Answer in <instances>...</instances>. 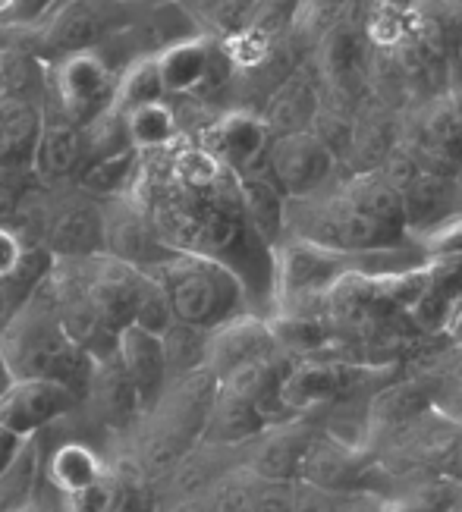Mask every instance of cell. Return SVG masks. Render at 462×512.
<instances>
[{
  "label": "cell",
  "instance_id": "cell-1",
  "mask_svg": "<svg viewBox=\"0 0 462 512\" xmlns=\"http://www.w3.org/2000/svg\"><path fill=\"white\" fill-rule=\"evenodd\" d=\"M283 236L349 255L393 252L409 236L400 189L374 167L308 198H286Z\"/></svg>",
  "mask_w": 462,
  "mask_h": 512
},
{
  "label": "cell",
  "instance_id": "cell-2",
  "mask_svg": "<svg viewBox=\"0 0 462 512\" xmlns=\"http://www.w3.org/2000/svg\"><path fill=\"white\" fill-rule=\"evenodd\" d=\"M0 349L16 374V381H51L76 390L88 387L95 359L88 355L57 318L54 299L38 293L22 305L0 330Z\"/></svg>",
  "mask_w": 462,
  "mask_h": 512
},
{
  "label": "cell",
  "instance_id": "cell-3",
  "mask_svg": "<svg viewBox=\"0 0 462 512\" xmlns=\"http://www.w3.org/2000/svg\"><path fill=\"white\" fill-rule=\"evenodd\" d=\"M145 274H151L164 286L173 318L198 330H214L239 315H246L249 308L246 289H242L239 277L230 267L202 255L173 252Z\"/></svg>",
  "mask_w": 462,
  "mask_h": 512
},
{
  "label": "cell",
  "instance_id": "cell-4",
  "mask_svg": "<svg viewBox=\"0 0 462 512\" xmlns=\"http://www.w3.org/2000/svg\"><path fill=\"white\" fill-rule=\"evenodd\" d=\"M264 167L286 198H308L334 183L340 154L318 132L302 129L274 136L264 151Z\"/></svg>",
  "mask_w": 462,
  "mask_h": 512
},
{
  "label": "cell",
  "instance_id": "cell-5",
  "mask_svg": "<svg viewBox=\"0 0 462 512\" xmlns=\"http://www.w3.org/2000/svg\"><path fill=\"white\" fill-rule=\"evenodd\" d=\"M54 95L60 101V114L79 129L92 126L107 110H114L117 73L98 51H79L57 57L54 63Z\"/></svg>",
  "mask_w": 462,
  "mask_h": 512
},
{
  "label": "cell",
  "instance_id": "cell-6",
  "mask_svg": "<svg viewBox=\"0 0 462 512\" xmlns=\"http://www.w3.org/2000/svg\"><path fill=\"white\" fill-rule=\"evenodd\" d=\"M381 469L384 465L371 450L356 447V443H346L337 434L315 431L312 443H308V450L302 456L296 481H308V484L324 487V491H337V494H349V491L378 494Z\"/></svg>",
  "mask_w": 462,
  "mask_h": 512
},
{
  "label": "cell",
  "instance_id": "cell-7",
  "mask_svg": "<svg viewBox=\"0 0 462 512\" xmlns=\"http://www.w3.org/2000/svg\"><path fill=\"white\" fill-rule=\"evenodd\" d=\"M126 19L123 0H63V4L44 19L41 44L54 57L95 51L104 38L114 35Z\"/></svg>",
  "mask_w": 462,
  "mask_h": 512
},
{
  "label": "cell",
  "instance_id": "cell-8",
  "mask_svg": "<svg viewBox=\"0 0 462 512\" xmlns=\"http://www.w3.org/2000/svg\"><path fill=\"white\" fill-rule=\"evenodd\" d=\"M82 396L51 381H16L0 396V428L29 440L44 428H54L60 418H70Z\"/></svg>",
  "mask_w": 462,
  "mask_h": 512
},
{
  "label": "cell",
  "instance_id": "cell-9",
  "mask_svg": "<svg viewBox=\"0 0 462 512\" xmlns=\"http://www.w3.org/2000/svg\"><path fill=\"white\" fill-rule=\"evenodd\" d=\"M104 217V252L117 258L136 271H151L164 258L173 255V249L161 239L158 227L148 214V208L136 202H120Z\"/></svg>",
  "mask_w": 462,
  "mask_h": 512
},
{
  "label": "cell",
  "instance_id": "cell-10",
  "mask_svg": "<svg viewBox=\"0 0 462 512\" xmlns=\"http://www.w3.org/2000/svg\"><path fill=\"white\" fill-rule=\"evenodd\" d=\"M315 431L318 428L305 415L280 421V425L264 428L255 440H249L246 447L239 450V462L258 478L296 481L302 456L308 450V443H312Z\"/></svg>",
  "mask_w": 462,
  "mask_h": 512
},
{
  "label": "cell",
  "instance_id": "cell-11",
  "mask_svg": "<svg viewBox=\"0 0 462 512\" xmlns=\"http://www.w3.org/2000/svg\"><path fill=\"white\" fill-rule=\"evenodd\" d=\"M268 142V126L261 123L258 114H249V110H230V114L214 120L202 136V148L233 176L258 170L264 164Z\"/></svg>",
  "mask_w": 462,
  "mask_h": 512
},
{
  "label": "cell",
  "instance_id": "cell-12",
  "mask_svg": "<svg viewBox=\"0 0 462 512\" xmlns=\"http://www.w3.org/2000/svg\"><path fill=\"white\" fill-rule=\"evenodd\" d=\"M114 359L120 362L129 387L136 390V399L142 406V415L154 409V403L161 399V393L170 384L167 362H164V346L158 333H148L136 324H129L120 330Z\"/></svg>",
  "mask_w": 462,
  "mask_h": 512
},
{
  "label": "cell",
  "instance_id": "cell-13",
  "mask_svg": "<svg viewBox=\"0 0 462 512\" xmlns=\"http://www.w3.org/2000/svg\"><path fill=\"white\" fill-rule=\"evenodd\" d=\"M324 104V85L318 66H296V70L286 76L264 104L261 123L268 126L271 139L286 136V132H302L312 129L318 110Z\"/></svg>",
  "mask_w": 462,
  "mask_h": 512
},
{
  "label": "cell",
  "instance_id": "cell-14",
  "mask_svg": "<svg viewBox=\"0 0 462 512\" xmlns=\"http://www.w3.org/2000/svg\"><path fill=\"white\" fill-rule=\"evenodd\" d=\"M224 60L220 44L211 38H176L154 57L164 82V95H192L202 92L217 76V63Z\"/></svg>",
  "mask_w": 462,
  "mask_h": 512
},
{
  "label": "cell",
  "instance_id": "cell-15",
  "mask_svg": "<svg viewBox=\"0 0 462 512\" xmlns=\"http://www.w3.org/2000/svg\"><path fill=\"white\" fill-rule=\"evenodd\" d=\"M268 425V418L258 412L255 403H249L246 396H239L227 387L217 384V393H214V403H211V412L205 418V428H202V437L205 443H214V447H246L249 440H255Z\"/></svg>",
  "mask_w": 462,
  "mask_h": 512
},
{
  "label": "cell",
  "instance_id": "cell-16",
  "mask_svg": "<svg viewBox=\"0 0 462 512\" xmlns=\"http://www.w3.org/2000/svg\"><path fill=\"white\" fill-rule=\"evenodd\" d=\"M403 198V217H406V233H425L434 224H440L447 214L456 211L453 198V176L437 173L428 167H418L400 189Z\"/></svg>",
  "mask_w": 462,
  "mask_h": 512
},
{
  "label": "cell",
  "instance_id": "cell-17",
  "mask_svg": "<svg viewBox=\"0 0 462 512\" xmlns=\"http://www.w3.org/2000/svg\"><path fill=\"white\" fill-rule=\"evenodd\" d=\"M236 189H239V202H242V211H246V217H249L252 230L274 249L277 242L283 239L286 195L271 180V173L264 164L258 170L239 173L236 176Z\"/></svg>",
  "mask_w": 462,
  "mask_h": 512
},
{
  "label": "cell",
  "instance_id": "cell-18",
  "mask_svg": "<svg viewBox=\"0 0 462 512\" xmlns=\"http://www.w3.org/2000/svg\"><path fill=\"white\" fill-rule=\"evenodd\" d=\"M41 465H44V472H48L51 487L63 500H76L79 494H85L88 487H95L107 475L104 459L88 447L85 440L57 443L54 453Z\"/></svg>",
  "mask_w": 462,
  "mask_h": 512
},
{
  "label": "cell",
  "instance_id": "cell-19",
  "mask_svg": "<svg viewBox=\"0 0 462 512\" xmlns=\"http://www.w3.org/2000/svg\"><path fill=\"white\" fill-rule=\"evenodd\" d=\"M41 120L29 98H0V167L32 164Z\"/></svg>",
  "mask_w": 462,
  "mask_h": 512
},
{
  "label": "cell",
  "instance_id": "cell-20",
  "mask_svg": "<svg viewBox=\"0 0 462 512\" xmlns=\"http://www.w3.org/2000/svg\"><path fill=\"white\" fill-rule=\"evenodd\" d=\"M82 129L66 117L60 120H41V132L35 142L32 167L44 180H63L76 170L82 161Z\"/></svg>",
  "mask_w": 462,
  "mask_h": 512
},
{
  "label": "cell",
  "instance_id": "cell-21",
  "mask_svg": "<svg viewBox=\"0 0 462 512\" xmlns=\"http://www.w3.org/2000/svg\"><path fill=\"white\" fill-rule=\"evenodd\" d=\"M123 129L132 151H158L173 145V139L180 136V123H176V114L167 101H151L126 110Z\"/></svg>",
  "mask_w": 462,
  "mask_h": 512
},
{
  "label": "cell",
  "instance_id": "cell-22",
  "mask_svg": "<svg viewBox=\"0 0 462 512\" xmlns=\"http://www.w3.org/2000/svg\"><path fill=\"white\" fill-rule=\"evenodd\" d=\"M51 249L63 258H85L104 249V217L92 208H73L51 227Z\"/></svg>",
  "mask_w": 462,
  "mask_h": 512
},
{
  "label": "cell",
  "instance_id": "cell-23",
  "mask_svg": "<svg viewBox=\"0 0 462 512\" xmlns=\"http://www.w3.org/2000/svg\"><path fill=\"white\" fill-rule=\"evenodd\" d=\"M208 333L211 330H198L189 324L173 321L164 333H161V346H164V362H167V374L183 377L189 371L205 368V349H208Z\"/></svg>",
  "mask_w": 462,
  "mask_h": 512
},
{
  "label": "cell",
  "instance_id": "cell-24",
  "mask_svg": "<svg viewBox=\"0 0 462 512\" xmlns=\"http://www.w3.org/2000/svg\"><path fill=\"white\" fill-rule=\"evenodd\" d=\"M255 491L258 475L239 462L202 494V506L205 512H255Z\"/></svg>",
  "mask_w": 462,
  "mask_h": 512
},
{
  "label": "cell",
  "instance_id": "cell-25",
  "mask_svg": "<svg viewBox=\"0 0 462 512\" xmlns=\"http://www.w3.org/2000/svg\"><path fill=\"white\" fill-rule=\"evenodd\" d=\"M151 101H164V82H161V73H158V63H154V57H142L136 63H129L126 73L117 76L114 110H117V114H126V110L151 104Z\"/></svg>",
  "mask_w": 462,
  "mask_h": 512
},
{
  "label": "cell",
  "instance_id": "cell-26",
  "mask_svg": "<svg viewBox=\"0 0 462 512\" xmlns=\"http://www.w3.org/2000/svg\"><path fill=\"white\" fill-rule=\"evenodd\" d=\"M211 38H227L246 26L258 0H180Z\"/></svg>",
  "mask_w": 462,
  "mask_h": 512
},
{
  "label": "cell",
  "instance_id": "cell-27",
  "mask_svg": "<svg viewBox=\"0 0 462 512\" xmlns=\"http://www.w3.org/2000/svg\"><path fill=\"white\" fill-rule=\"evenodd\" d=\"M173 308L170 299L164 293V286L154 280L151 274L142 271V283H139V293H136V305H132V324L148 330V333H161L173 324Z\"/></svg>",
  "mask_w": 462,
  "mask_h": 512
},
{
  "label": "cell",
  "instance_id": "cell-28",
  "mask_svg": "<svg viewBox=\"0 0 462 512\" xmlns=\"http://www.w3.org/2000/svg\"><path fill=\"white\" fill-rule=\"evenodd\" d=\"M453 506H456V494L444 481V484H425L406 494L384 497L381 512H450Z\"/></svg>",
  "mask_w": 462,
  "mask_h": 512
},
{
  "label": "cell",
  "instance_id": "cell-29",
  "mask_svg": "<svg viewBox=\"0 0 462 512\" xmlns=\"http://www.w3.org/2000/svg\"><path fill=\"white\" fill-rule=\"evenodd\" d=\"M132 148L114 151V154H104V158H95V164H88L82 173V183L98 192V195H110L117 192L126 180H129V167H132Z\"/></svg>",
  "mask_w": 462,
  "mask_h": 512
},
{
  "label": "cell",
  "instance_id": "cell-30",
  "mask_svg": "<svg viewBox=\"0 0 462 512\" xmlns=\"http://www.w3.org/2000/svg\"><path fill=\"white\" fill-rule=\"evenodd\" d=\"M418 242L428 258H444V255H462V211L447 214L440 224L431 230L418 233Z\"/></svg>",
  "mask_w": 462,
  "mask_h": 512
},
{
  "label": "cell",
  "instance_id": "cell-31",
  "mask_svg": "<svg viewBox=\"0 0 462 512\" xmlns=\"http://www.w3.org/2000/svg\"><path fill=\"white\" fill-rule=\"evenodd\" d=\"M290 512H340V494L324 491L308 481H293Z\"/></svg>",
  "mask_w": 462,
  "mask_h": 512
},
{
  "label": "cell",
  "instance_id": "cell-32",
  "mask_svg": "<svg viewBox=\"0 0 462 512\" xmlns=\"http://www.w3.org/2000/svg\"><path fill=\"white\" fill-rule=\"evenodd\" d=\"M19 267H22V246H19V239L10 230L0 227V280L13 277Z\"/></svg>",
  "mask_w": 462,
  "mask_h": 512
},
{
  "label": "cell",
  "instance_id": "cell-33",
  "mask_svg": "<svg viewBox=\"0 0 462 512\" xmlns=\"http://www.w3.org/2000/svg\"><path fill=\"white\" fill-rule=\"evenodd\" d=\"M444 57H447V76H450V88L462 85V22L453 29L450 38H444ZM447 88V92H450Z\"/></svg>",
  "mask_w": 462,
  "mask_h": 512
},
{
  "label": "cell",
  "instance_id": "cell-34",
  "mask_svg": "<svg viewBox=\"0 0 462 512\" xmlns=\"http://www.w3.org/2000/svg\"><path fill=\"white\" fill-rule=\"evenodd\" d=\"M19 447H22V437H16V434L0 428V475L10 469V462L16 459Z\"/></svg>",
  "mask_w": 462,
  "mask_h": 512
},
{
  "label": "cell",
  "instance_id": "cell-35",
  "mask_svg": "<svg viewBox=\"0 0 462 512\" xmlns=\"http://www.w3.org/2000/svg\"><path fill=\"white\" fill-rule=\"evenodd\" d=\"M13 384H16V374H13V368H10V362H7L4 349H0V396H4Z\"/></svg>",
  "mask_w": 462,
  "mask_h": 512
},
{
  "label": "cell",
  "instance_id": "cell-36",
  "mask_svg": "<svg viewBox=\"0 0 462 512\" xmlns=\"http://www.w3.org/2000/svg\"><path fill=\"white\" fill-rule=\"evenodd\" d=\"M346 0H299V7H318V10H334L343 7Z\"/></svg>",
  "mask_w": 462,
  "mask_h": 512
},
{
  "label": "cell",
  "instance_id": "cell-37",
  "mask_svg": "<svg viewBox=\"0 0 462 512\" xmlns=\"http://www.w3.org/2000/svg\"><path fill=\"white\" fill-rule=\"evenodd\" d=\"M453 198H456V211H462V164L453 173Z\"/></svg>",
  "mask_w": 462,
  "mask_h": 512
},
{
  "label": "cell",
  "instance_id": "cell-38",
  "mask_svg": "<svg viewBox=\"0 0 462 512\" xmlns=\"http://www.w3.org/2000/svg\"><path fill=\"white\" fill-rule=\"evenodd\" d=\"M123 4H145V7H170V4H180V0H123Z\"/></svg>",
  "mask_w": 462,
  "mask_h": 512
},
{
  "label": "cell",
  "instance_id": "cell-39",
  "mask_svg": "<svg viewBox=\"0 0 462 512\" xmlns=\"http://www.w3.org/2000/svg\"><path fill=\"white\" fill-rule=\"evenodd\" d=\"M19 7V0H0V16H7Z\"/></svg>",
  "mask_w": 462,
  "mask_h": 512
},
{
  "label": "cell",
  "instance_id": "cell-40",
  "mask_svg": "<svg viewBox=\"0 0 462 512\" xmlns=\"http://www.w3.org/2000/svg\"><path fill=\"white\" fill-rule=\"evenodd\" d=\"M0 98H4V66H0Z\"/></svg>",
  "mask_w": 462,
  "mask_h": 512
},
{
  "label": "cell",
  "instance_id": "cell-41",
  "mask_svg": "<svg viewBox=\"0 0 462 512\" xmlns=\"http://www.w3.org/2000/svg\"><path fill=\"white\" fill-rule=\"evenodd\" d=\"M456 421H459V425H462V409H459V415H456Z\"/></svg>",
  "mask_w": 462,
  "mask_h": 512
},
{
  "label": "cell",
  "instance_id": "cell-42",
  "mask_svg": "<svg viewBox=\"0 0 462 512\" xmlns=\"http://www.w3.org/2000/svg\"><path fill=\"white\" fill-rule=\"evenodd\" d=\"M450 512H459V509H456V506H453V509H450Z\"/></svg>",
  "mask_w": 462,
  "mask_h": 512
}]
</instances>
